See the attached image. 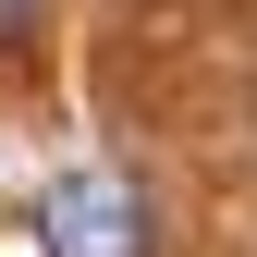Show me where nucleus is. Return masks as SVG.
<instances>
[{
  "instance_id": "2",
  "label": "nucleus",
  "mask_w": 257,
  "mask_h": 257,
  "mask_svg": "<svg viewBox=\"0 0 257 257\" xmlns=\"http://www.w3.org/2000/svg\"><path fill=\"white\" fill-rule=\"evenodd\" d=\"M37 13L49 0H0V37H37Z\"/></svg>"
},
{
  "instance_id": "1",
  "label": "nucleus",
  "mask_w": 257,
  "mask_h": 257,
  "mask_svg": "<svg viewBox=\"0 0 257 257\" xmlns=\"http://www.w3.org/2000/svg\"><path fill=\"white\" fill-rule=\"evenodd\" d=\"M37 245H49V257H147V196H135V172H110V159L49 172Z\"/></svg>"
}]
</instances>
